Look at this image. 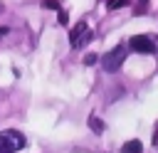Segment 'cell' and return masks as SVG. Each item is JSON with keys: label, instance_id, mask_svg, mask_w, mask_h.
Here are the masks:
<instances>
[{"label": "cell", "instance_id": "9", "mask_svg": "<svg viewBox=\"0 0 158 153\" xmlns=\"http://www.w3.org/2000/svg\"><path fill=\"white\" fill-rule=\"evenodd\" d=\"M57 12H59V15H57V17H59V25H67V20H69L67 12H64V10H57Z\"/></svg>", "mask_w": 158, "mask_h": 153}, {"label": "cell", "instance_id": "8", "mask_svg": "<svg viewBox=\"0 0 158 153\" xmlns=\"http://www.w3.org/2000/svg\"><path fill=\"white\" fill-rule=\"evenodd\" d=\"M42 5H44V7H49V10H62V5H59V0H44Z\"/></svg>", "mask_w": 158, "mask_h": 153}, {"label": "cell", "instance_id": "7", "mask_svg": "<svg viewBox=\"0 0 158 153\" xmlns=\"http://www.w3.org/2000/svg\"><path fill=\"white\" fill-rule=\"evenodd\" d=\"M128 2H131V0H109V2H106V7H109V10H118V7L128 5Z\"/></svg>", "mask_w": 158, "mask_h": 153}, {"label": "cell", "instance_id": "5", "mask_svg": "<svg viewBox=\"0 0 158 153\" xmlns=\"http://www.w3.org/2000/svg\"><path fill=\"white\" fill-rule=\"evenodd\" d=\"M141 151H143V146H141L138 138H131V141H126L121 146V153H141Z\"/></svg>", "mask_w": 158, "mask_h": 153}, {"label": "cell", "instance_id": "11", "mask_svg": "<svg viewBox=\"0 0 158 153\" xmlns=\"http://www.w3.org/2000/svg\"><path fill=\"white\" fill-rule=\"evenodd\" d=\"M7 32H10V30H7V27H0V37H5V35H7Z\"/></svg>", "mask_w": 158, "mask_h": 153}, {"label": "cell", "instance_id": "10", "mask_svg": "<svg viewBox=\"0 0 158 153\" xmlns=\"http://www.w3.org/2000/svg\"><path fill=\"white\" fill-rule=\"evenodd\" d=\"M96 59H99L96 54H86V57H84V64H96Z\"/></svg>", "mask_w": 158, "mask_h": 153}, {"label": "cell", "instance_id": "1", "mask_svg": "<svg viewBox=\"0 0 158 153\" xmlns=\"http://www.w3.org/2000/svg\"><path fill=\"white\" fill-rule=\"evenodd\" d=\"M25 148V136L15 128H7V131H0V153H15Z\"/></svg>", "mask_w": 158, "mask_h": 153}, {"label": "cell", "instance_id": "4", "mask_svg": "<svg viewBox=\"0 0 158 153\" xmlns=\"http://www.w3.org/2000/svg\"><path fill=\"white\" fill-rule=\"evenodd\" d=\"M128 47L133 52H141V54H153L156 52V42L151 37H146V35H133L128 39Z\"/></svg>", "mask_w": 158, "mask_h": 153}, {"label": "cell", "instance_id": "3", "mask_svg": "<svg viewBox=\"0 0 158 153\" xmlns=\"http://www.w3.org/2000/svg\"><path fill=\"white\" fill-rule=\"evenodd\" d=\"M91 39V30H89V25L86 22H77L74 27H72V32H69V44L74 47V49H79L81 44H86Z\"/></svg>", "mask_w": 158, "mask_h": 153}, {"label": "cell", "instance_id": "6", "mask_svg": "<svg viewBox=\"0 0 158 153\" xmlns=\"http://www.w3.org/2000/svg\"><path fill=\"white\" fill-rule=\"evenodd\" d=\"M89 126H91L94 133H104V121H101L99 116H94V114L89 116Z\"/></svg>", "mask_w": 158, "mask_h": 153}, {"label": "cell", "instance_id": "2", "mask_svg": "<svg viewBox=\"0 0 158 153\" xmlns=\"http://www.w3.org/2000/svg\"><path fill=\"white\" fill-rule=\"evenodd\" d=\"M123 59H126V47H123V44H116L114 49H109V52L101 57V67H104L109 74H114V72H118V67L123 64Z\"/></svg>", "mask_w": 158, "mask_h": 153}]
</instances>
